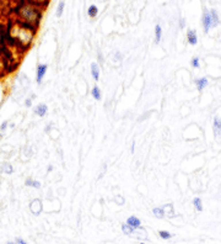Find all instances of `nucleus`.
Masks as SVG:
<instances>
[{
	"instance_id": "obj_24",
	"label": "nucleus",
	"mask_w": 221,
	"mask_h": 244,
	"mask_svg": "<svg viewBox=\"0 0 221 244\" xmlns=\"http://www.w3.org/2000/svg\"><path fill=\"white\" fill-rule=\"evenodd\" d=\"M26 106H31V100H30V99L26 101Z\"/></svg>"
},
{
	"instance_id": "obj_19",
	"label": "nucleus",
	"mask_w": 221,
	"mask_h": 244,
	"mask_svg": "<svg viewBox=\"0 0 221 244\" xmlns=\"http://www.w3.org/2000/svg\"><path fill=\"white\" fill-rule=\"evenodd\" d=\"M160 237L162 238V239H169L172 237V234L171 233H168V232H166V231H160Z\"/></svg>"
},
{
	"instance_id": "obj_16",
	"label": "nucleus",
	"mask_w": 221,
	"mask_h": 244,
	"mask_svg": "<svg viewBox=\"0 0 221 244\" xmlns=\"http://www.w3.org/2000/svg\"><path fill=\"white\" fill-rule=\"evenodd\" d=\"M214 132H215V136H218V133H220V118L219 117L214 118Z\"/></svg>"
},
{
	"instance_id": "obj_2",
	"label": "nucleus",
	"mask_w": 221,
	"mask_h": 244,
	"mask_svg": "<svg viewBox=\"0 0 221 244\" xmlns=\"http://www.w3.org/2000/svg\"><path fill=\"white\" fill-rule=\"evenodd\" d=\"M47 64H39L38 68H37V83L41 84L43 77L45 75V72H47Z\"/></svg>"
},
{
	"instance_id": "obj_21",
	"label": "nucleus",
	"mask_w": 221,
	"mask_h": 244,
	"mask_svg": "<svg viewBox=\"0 0 221 244\" xmlns=\"http://www.w3.org/2000/svg\"><path fill=\"white\" fill-rule=\"evenodd\" d=\"M192 67L193 68H199V58L194 57L192 59Z\"/></svg>"
},
{
	"instance_id": "obj_7",
	"label": "nucleus",
	"mask_w": 221,
	"mask_h": 244,
	"mask_svg": "<svg viewBox=\"0 0 221 244\" xmlns=\"http://www.w3.org/2000/svg\"><path fill=\"white\" fill-rule=\"evenodd\" d=\"M31 210L33 211L35 215H38L39 213V211L42 210V206H41L39 200H35L33 202H32V204H31Z\"/></svg>"
},
{
	"instance_id": "obj_22",
	"label": "nucleus",
	"mask_w": 221,
	"mask_h": 244,
	"mask_svg": "<svg viewBox=\"0 0 221 244\" xmlns=\"http://www.w3.org/2000/svg\"><path fill=\"white\" fill-rule=\"evenodd\" d=\"M16 244H27L24 239H21V238H17L16 239Z\"/></svg>"
},
{
	"instance_id": "obj_9",
	"label": "nucleus",
	"mask_w": 221,
	"mask_h": 244,
	"mask_svg": "<svg viewBox=\"0 0 221 244\" xmlns=\"http://www.w3.org/2000/svg\"><path fill=\"white\" fill-rule=\"evenodd\" d=\"M161 36H162V29H161L160 25H156V26H155V42H156V43L160 42Z\"/></svg>"
},
{
	"instance_id": "obj_6",
	"label": "nucleus",
	"mask_w": 221,
	"mask_h": 244,
	"mask_svg": "<svg viewBox=\"0 0 221 244\" xmlns=\"http://www.w3.org/2000/svg\"><path fill=\"white\" fill-rule=\"evenodd\" d=\"M91 73H92V77H94V79L97 81L100 79V69H98V66L96 63H92L91 64Z\"/></svg>"
},
{
	"instance_id": "obj_15",
	"label": "nucleus",
	"mask_w": 221,
	"mask_h": 244,
	"mask_svg": "<svg viewBox=\"0 0 221 244\" xmlns=\"http://www.w3.org/2000/svg\"><path fill=\"white\" fill-rule=\"evenodd\" d=\"M26 185L27 186L36 187V189H39L41 187V182L39 181H36V180H31V179H27V180H26Z\"/></svg>"
},
{
	"instance_id": "obj_18",
	"label": "nucleus",
	"mask_w": 221,
	"mask_h": 244,
	"mask_svg": "<svg viewBox=\"0 0 221 244\" xmlns=\"http://www.w3.org/2000/svg\"><path fill=\"white\" fill-rule=\"evenodd\" d=\"M64 6H65V3L62 1L60 4L58 5V9H57V17H60L62 16V14L64 11Z\"/></svg>"
},
{
	"instance_id": "obj_8",
	"label": "nucleus",
	"mask_w": 221,
	"mask_h": 244,
	"mask_svg": "<svg viewBox=\"0 0 221 244\" xmlns=\"http://www.w3.org/2000/svg\"><path fill=\"white\" fill-rule=\"evenodd\" d=\"M195 84H197V89L199 90V91H201L206 85H208V79H206V78H201V79H198V80H195Z\"/></svg>"
},
{
	"instance_id": "obj_23",
	"label": "nucleus",
	"mask_w": 221,
	"mask_h": 244,
	"mask_svg": "<svg viewBox=\"0 0 221 244\" xmlns=\"http://www.w3.org/2000/svg\"><path fill=\"white\" fill-rule=\"evenodd\" d=\"M6 126H7V122H4L3 125L0 126V130H3V131H4V130H5V128H6Z\"/></svg>"
},
{
	"instance_id": "obj_11",
	"label": "nucleus",
	"mask_w": 221,
	"mask_h": 244,
	"mask_svg": "<svg viewBox=\"0 0 221 244\" xmlns=\"http://www.w3.org/2000/svg\"><path fill=\"white\" fill-rule=\"evenodd\" d=\"M91 95L94 96V99H95V100H97V101H100V100H101V98H102V95H101V90H100L98 86H95V88L92 89Z\"/></svg>"
},
{
	"instance_id": "obj_3",
	"label": "nucleus",
	"mask_w": 221,
	"mask_h": 244,
	"mask_svg": "<svg viewBox=\"0 0 221 244\" xmlns=\"http://www.w3.org/2000/svg\"><path fill=\"white\" fill-rule=\"evenodd\" d=\"M127 224L130 226V227H133V228H138V227H140L141 221L138 217H135V216H130V217L127 219Z\"/></svg>"
},
{
	"instance_id": "obj_20",
	"label": "nucleus",
	"mask_w": 221,
	"mask_h": 244,
	"mask_svg": "<svg viewBox=\"0 0 221 244\" xmlns=\"http://www.w3.org/2000/svg\"><path fill=\"white\" fill-rule=\"evenodd\" d=\"M3 170H4V172H5L6 174H11V173H12V167H11L10 164H5V165L3 167Z\"/></svg>"
},
{
	"instance_id": "obj_10",
	"label": "nucleus",
	"mask_w": 221,
	"mask_h": 244,
	"mask_svg": "<svg viewBox=\"0 0 221 244\" xmlns=\"http://www.w3.org/2000/svg\"><path fill=\"white\" fill-rule=\"evenodd\" d=\"M210 16H211V21H213V27H216L219 25V16L216 10H211L210 11Z\"/></svg>"
},
{
	"instance_id": "obj_4",
	"label": "nucleus",
	"mask_w": 221,
	"mask_h": 244,
	"mask_svg": "<svg viewBox=\"0 0 221 244\" xmlns=\"http://www.w3.org/2000/svg\"><path fill=\"white\" fill-rule=\"evenodd\" d=\"M187 37H188V42H189L192 46H195V44L198 43V36H197V33H195V31L189 30V31H188Z\"/></svg>"
},
{
	"instance_id": "obj_25",
	"label": "nucleus",
	"mask_w": 221,
	"mask_h": 244,
	"mask_svg": "<svg viewBox=\"0 0 221 244\" xmlns=\"http://www.w3.org/2000/svg\"><path fill=\"white\" fill-rule=\"evenodd\" d=\"M7 244H16V243H14V242H7Z\"/></svg>"
},
{
	"instance_id": "obj_12",
	"label": "nucleus",
	"mask_w": 221,
	"mask_h": 244,
	"mask_svg": "<svg viewBox=\"0 0 221 244\" xmlns=\"http://www.w3.org/2000/svg\"><path fill=\"white\" fill-rule=\"evenodd\" d=\"M193 205H194L195 210L198 211V212H201V211H203V205H201V200L199 199V197H195V199L193 200Z\"/></svg>"
},
{
	"instance_id": "obj_17",
	"label": "nucleus",
	"mask_w": 221,
	"mask_h": 244,
	"mask_svg": "<svg viewBox=\"0 0 221 244\" xmlns=\"http://www.w3.org/2000/svg\"><path fill=\"white\" fill-rule=\"evenodd\" d=\"M123 232L130 236V234L134 233V228L130 227V226H128V224H123Z\"/></svg>"
},
{
	"instance_id": "obj_14",
	"label": "nucleus",
	"mask_w": 221,
	"mask_h": 244,
	"mask_svg": "<svg viewBox=\"0 0 221 244\" xmlns=\"http://www.w3.org/2000/svg\"><path fill=\"white\" fill-rule=\"evenodd\" d=\"M153 213L156 218H163L165 217V212H163V210L162 208H159V207H156V208H154L153 211Z\"/></svg>"
},
{
	"instance_id": "obj_13",
	"label": "nucleus",
	"mask_w": 221,
	"mask_h": 244,
	"mask_svg": "<svg viewBox=\"0 0 221 244\" xmlns=\"http://www.w3.org/2000/svg\"><path fill=\"white\" fill-rule=\"evenodd\" d=\"M87 14H89L90 17H95V16L98 14V9H97V6H96V5H91V6L89 8V10H87Z\"/></svg>"
},
{
	"instance_id": "obj_1",
	"label": "nucleus",
	"mask_w": 221,
	"mask_h": 244,
	"mask_svg": "<svg viewBox=\"0 0 221 244\" xmlns=\"http://www.w3.org/2000/svg\"><path fill=\"white\" fill-rule=\"evenodd\" d=\"M203 27H204V32L208 33L209 30L213 27V21H211V16L210 12L208 10L204 11V15H203Z\"/></svg>"
},
{
	"instance_id": "obj_5",
	"label": "nucleus",
	"mask_w": 221,
	"mask_h": 244,
	"mask_svg": "<svg viewBox=\"0 0 221 244\" xmlns=\"http://www.w3.org/2000/svg\"><path fill=\"white\" fill-rule=\"evenodd\" d=\"M47 111H48V107H47V105H45V104L38 105V106L36 107V110H35L36 115H38V116H41V117H43L44 115L47 113Z\"/></svg>"
}]
</instances>
